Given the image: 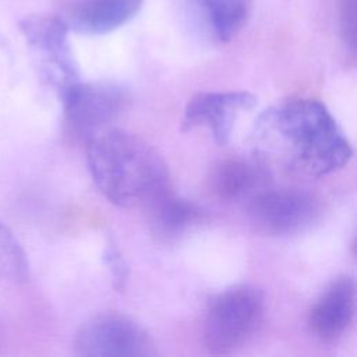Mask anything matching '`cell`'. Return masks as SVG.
<instances>
[{
  "label": "cell",
  "mask_w": 357,
  "mask_h": 357,
  "mask_svg": "<svg viewBox=\"0 0 357 357\" xmlns=\"http://www.w3.org/2000/svg\"><path fill=\"white\" fill-rule=\"evenodd\" d=\"M88 167L103 197L121 208L149 206L170 191L169 169L144 138L105 128L88 139Z\"/></svg>",
  "instance_id": "7a4b0ae2"
},
{
  "label": "cell",
  "mask_w": 357,
  "mask_h": 357,
  "mask_svg": "<svg viewBox=\"0 0 357 357\" xmlns=\"http://www.w3.org/2000/svg\"><path fill=\"white\" fill-rule=\"evenodd\" d=\"M105 261L112 272V276L114 279V286L117 289H123L124 287V282L127 279V265L121 257L120 250L117 248V245L114 244L113 240H109L105 248Z\"/></svg>",
  "instance_id": "2e32d148"
},
{
  "label": "cell",
  "mask_w": 357,
  "mask_h": 357,
  "mask_svg": "<svg viewBox=\"0 0 357 357\" xmlns=\"http://www.w3.org/2000/svg\"><path fill=\"white\" fill-rule=\"evenodd\" d=\"M265 180V174L257 165L229 159L219 163L211 176L213 192L225 201H240L255 195Z\"/></svg>",
  "instance_id": "7c38bea8"
},
{
  "label": "cell",
  "mask_w": 357,
  "mask_h": 357,
  "mask_svg": "<svg viewBox=\"0 0 357 357\" xmlns=\"http://www.w3.org/2000/svg\"><path fill=\"white\" fill-rule=\"evenodd\" d=\"M255 105L257 98L250 92H199L188 100L184 109L183 128L206 127L215 141L223 145L229 141L238 116Z\"/></svg>",
  "instance_id": "ba28073f"
},
{
  "label": "cell",
  "mask_w": 357,
  "mask_h": 357,
  "mask_svg": "<svg viewBox=\"0 0 357 357\" xmlns=\"http://www.w3.org/2000/svg\"><path fill=\"white\" fill-rule=\"evenodd\" d=\"M64 124L78 138L89 139L124 109V92L112 84L77 81L60 92Z\"/></svg>",
  "instance_id": "5b68a950"
},
{
  "label": "cell",
  "mask_w": 357,
  "mask_h": 357,
  "mask_svg": "<svg viewBox=\"0 0 357 357\" xmlns=\"http://www.w3.org/2000/svg\"><path fill=\"white\" fill-rule=\"evenodd\" d=\"M264 297L247 284L225 289L209 303L204 322V343L212 354H229L245 344L264 318Z\"/></svg>",
  "instance_id": "3957f363"
},
{
  "label": "cell",
  "mask_w": 357,
  "mask_h": 357,
  "mask_svg": "<svg viewBox=\"0 0 357 357\" xmlns=\"http://www.w3.org/2000/svg\"><path fill=\"white\" fill-rule=\"evenodd\" d=\"M142 8V0H82L63 18L68 29L85 35L109 33L132 20Z\"/></svg>",
  "instance_id": "30bf717a"
},
{
  "label": "cell",
  "mask_w": 357,
  "mask_h": 357,
  "mask_svg": "<svg viewBox=\"0 0 357 357\" xmlns=\"http://www.w3.org/2000/svg\"><path fill=\"white\" fill-rule=\"evenodd\" d=\"M317 215L312 197L298 190H264L251 197L248 219L258 233L282 237L307 229Z\"/></svg>",
  "instance_id": "8992f818"
},
{
  "label": "cell",
  "mask_w": 357,
  "mask_h": 357,
  "mask_svg": "<svg viewBox=\"0 0 357 357\" xmlns=\"http://www.w3.org/2000/svg\"><path fill=\"white\" fill-rule=\"evenodd\" d=\"M339 24L342 39L351 54H354L357 38V0L339 1Z\"/></svg>",
  "instance_id": "9a60e30c"
},
{
  "label": "cell",
  "mask_w": 357,
  "mask_h": 357,
  "mask_svg": "<svg viewBox=\"0 0 357 357\" xmlns=\"http://www.w3.org/2000/svg\"><path fill=\"white\" fill-rule=\"evenodd\" d=\"M254 135L265 152L315 177L343 167L353 153L335 117L314 99H290L266 109Z\"/></svg>",
  "instance_id": "6da1fadb"
},
{
  "label": "cell",
  "mask_w": 357,
  "mask_h": 357,
  "mask_svg": "<svg viewBox=\"0 0 357 357\" xmlns=\"http://www.w3.org/2000/svg\"><path fill=\"white\" fill-rule=\"evenodd\" d=\"M26 42L42 54L52 82L61 92L79 81L68 45V26L61 17L31 15L20 22Z\"/></svg>",
  "instance_id": "52a82bcc"
},
{
  "label": "cell",
  "mask_w": 357,
  "mask_h": 357,
  "mask_svg": "<svg viewBox=\"0 0 357 357\" xmlns=\"http://www.w3.org/2000/svg\"><path fill=\"white\" fill-rule=\"evenodd\" d=\"M356 314V283L351 276L336 278L318 297L308 314L311 333L333 343L351 326Z\"/></svg>",
  "instance_id": "9c48e42d"
},
{
  "label": "cell",
  "mask_w": 357,
  "mask_h": 357,
  "mask_svg": "<svg viewBox=\"0 0 357 357\" xmlns=\"http://www.w3.org/2000/svg\"><path fill=\"white\" fill-rule=\"evenodd\" d=\"M74 350L85 357H145L155 349L149 335L134 319L119 312L88 318L77 331Z\"/></svg>",
  "instance_id": "277c9868"
},
{
  "label": "cell",
  "mask_w": 357,
  "mask_h": 357,
  "mask_svg": "<svg viewBox=\"0 0 357 357\" xmlns=\"http://www.w3.org/2000/svg\"><path fill=\"white\" fill-rule=\"evenodd\" d=\"M0 278L21 283L29 278L28 257L14 233L0 220Z\"/></svg>",
  "instance_id": "5bb4252c"
},
{
  "label": "cell",
  "mask_w": 357,
  "mask_h": 357,
  "mask_svg": "<svg viewBox=\"0 0 357 357\" xmlns=\"http://www.w3.org/2000/svg\"><path fill=\"white\" fill-rule=\"evenodd\" d=\"M201 11L213 36L220 42H229L244 26L248 11V0H191Z\"/></svg>",
  "instance_id": "4fadbf2b"
},
{
  "label": "cell",
  "mask_w": 357,
  "mask_h": 357,
  "mask_svg": "<svg viewBox=\"0 0 357 357\" xmlns=\"http://www.w3.org/2000/svg\"><path fill=\"white\" fill-rule=\"evenodd\" d=\"M151 227L153 234L163 241L181 236L190 227L202 222V211L190 201L167 191L149 206Z\"/></svg>",
  "instance_id": "8fae6325"
}]
</instances>
